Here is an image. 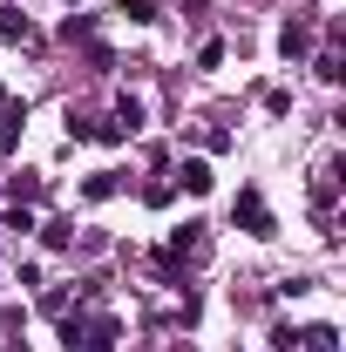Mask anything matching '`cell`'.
Listing matches in <instances>:
<instances>
[{
	"instance_id": "6da1fadb",
	"label": "cell",
	"mask_w": 346,
	"mask_h": 352,
	"mask_svg": "<svg viewBox=\"0 0 346 352\" xmlns=\"http://www.w3.org/2000/svg\"><path fill=\"white\" fill-rule=\"evenodd\" d=\"M231 210H238V223H245L252 237H278V223H272V210H265L258 190H238V204H231Z\"/></svg>"
},
{
	"instance_id": "7a4b0ae2",
	"label": "cell",
	"mask_w": 346,
	"mask_h": 352,
	"mask_svg": "<svg viewBox=\"0 0 346 352\" xmlns=\"http://www.w3.org/2000/svg\"><path fill=\"white\" fill-rule=\"evenodd\" d=\"M176 183H183L190 197H204V190H211L217 176H211V163H204V156H183V163H176Z\"/></svg>"
},
{
	"instance_id": "3957f363",
	"label": "cell",
	"mask_w": 346,
	"mask_h": 352,
	"mask_svg": "<svg viewBox=\"0 0 346 352\" xmlns=\"http://www.w3.org/2000/svg\"><path fill=\"white\" fill-rule=\"evenodd\" d=\"M305 47H312V34H305V21H285V34H278V54H285V61H299Z\"/></svg>"
},
{
	"instance_id": "277c9868",
	"label": "cell",
	"mask_w": 346,
	"mask_h": 352,
	"mask_svg": "<svg viewBox=\"0 0 346 352\" xmlns=\"http://www.w3.org/2000/svg\"><path fill=\"white\" fill-rule=\"evenodd\" d=\"M0 41H34V28H28L21 7H0Z\"/></svg>"
},
{
	"instance_id": "5b68a950",
	"label": "cell",
	"mask_w": 346,
	"mask_h": 352,
	"mask_svg": "<svg viewBox=\"0 0 346 352\" xmlns=\"http://www.w3.org/2000/svg\"><path fill=\"white\" fill-rule=\"evenodd\" d=\"M299 352H340V332L333 325H312V332H299Z\"/></svg>"
},
{
	"instance_id": "8992f818",
	"label": "cell",
	"mask_w": 346,
	"mask_h": 352,
	"mask_svg": "<svg viewBox=\"0 0 346 352\" xmlns=\"http://www.w3.org/2000/svg\"><path fill=\"white\" fill-rule=\"evenodd\" d=\"M7 190H14V204H34V197H41V176H28V170H21L14 183H7Z\"/></svg>"
},
{
	"instance_id": "52a82bcc",
	"label": "cell",
	"mask_w": 346,
	"mask_h": 352,
	"mask_svg": "<svg viewBox=\"0 0 346 352\" xmlns=\"http://www.w3.org/2000/svg\"><path fill=\"white\" fill-rule=\"evenodd\" d=\"M82 197H95V204H102V197H116V176H109V170H95V176L82 183Z\"/></svg>"
},
{
	"instance_id": "ba28073f",
	"label": "cell",
	"mask_w": 346,
	"mask_h": 352,
	"mask_svg": "<svg viewBox=\"0 0 346 352\" xmlns=\"http://www.w3.org/2000/svg\"><path fill=\"white\" fill-rule=\"evenodd\" d=\"M123 14H130L136 28H150V21H156V0H123Z\"/></svg>"
}]
</instances>
